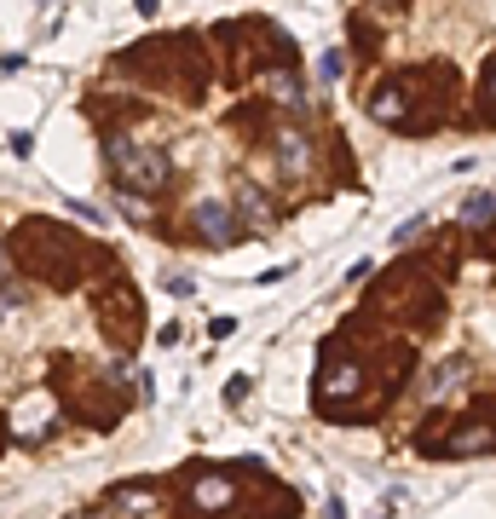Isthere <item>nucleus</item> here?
Masks as SVG:
<instances>
[{"mask_svg": "<svg viewBox=\"0 0 496 519\" xmlns=\"http://www.w3.org/2000/svg\"><path fill=\"white\" fill-rule=\"evenodd\" d=\"M110 168H116V179L127 185V191H139V196H156L162 185H168V156H162L156 144H139V139L110 144Z\"/></svg>", "mask_w": 496, "mask_h": 519, "instance_id": "obj_1", "label": "nucleus"}, {"mask_svg": "<svg viewBox=\"0 0 496 519\" xmlns=\"http://www.w3.org/2000/svg\"><path fill=\"white\" fill-rule=\"evenodd\" d=\"M191 219H196L202 243H237V226H231V208H226V202H196Z\"/></svg>", "mask_w": 496, "mask_h": 519, "instance_id": "obj_2", "label": "nucleus"}, {"mask_svg": "<svg viewBox=\"0 0 496 519\" xmlns=\"http://www.w3.org/2000/svg\"><path fill=\"white\" fill-rule=\"evenodd\" d=\"M231 496H237L231 479H196V485H191V503H196V508H226Z\"/></svg>", "mask_w": 496, "mask_h": 519, "instance_id": "obj_3", "label": "nucleus"}, {"mask_svg": "<svg viewBox=\"0 0 496 519\" xmlns=\"http://www.w3.org/2000/svg\"><path fill=\"white\" fill-rule=\"evenodd\" d=\"M370 116L375 122H404V116H410V99H404L398 87H387V92H375V99H370Z\"/></svg>", "mask_w": 496, "mask_h": 519, "instance_id": "obj_4", "label": "nucleus"}, {"mask_svg": "<svg viewBox=\"0 0 496 519\" xmlns=\"http://www.w3.org/2000/svg\"><path fill=\"white\" fill-rule=\"evenodd\" d=\"M491 444H496V433H491V428H468V433L445 439V456H473V450H491Z\"/></svg>", "mask_w": 496, "mask_h": 519, "instance_id": "obj_5", "label": "nucleus"}, {"mask_svg": "<svg viewBox=\"0 0 496 519\" xmlns=\"http://www.w3.org/2000/svg\"><path fill=\"white\" fill-rule=\"evenodd\" d=\"M318 393H323V398H335V393H358V369L335 364V369H329V376H323V387H318Z\"/></svg>", "mask_w": 496, "mask_h": 519, "instance_id": "obj_6", "label": "nucleus"}, {"mask_svg": "<svg viewBox=\"0 0 496 519\" xmlns=\"http://www.w3.org/2000/svg\"><path fill=\"white\" fill-rule=\"evenodd\" d=\"M237 219H243V226H266L271 208H266V202L254 196V191H237Z\"/></svg>", "mask_w": 496, "mask_h": 519, "instance_id": "obj_7", "label": "nucleus"}, {"mask_svg": "<svg viewBox=\"0 0 496 519\" xmlns=\"http://www.w3.org/2000/svg\"><path fill=\"white\" fill-rule=\"evenodd\" d=\"M278 144H283V151H278V156H283V174H301V168H306V139H301V133H283Z\"/></svg>", "mask_w": 496, "mask_h": 519, "instance_id": "obj_8", "label": "nucleus"}, {"mask_svg": "<svg viewBox=\"0 0 496 519\" xmlns=\"http://www.w3.org/2000/svg\"><path fill=\"white\" fill-rule=\"evenodd\" d=\"M266 87H271V92H278V104H289V110H295V104L306 99V92H301V81H295V76H266Z\"/></svg>", "mask_w": 496, "mask_h": 519, "instance_id": "obj_9", "label": "nucleus"}, {"mask_svg": "<svg viewBox=\"0 0 496 519\" xmlns=\"http://www.w3.org/2000/svg\"><path fill=\"white\" fill-rule=\"evenodd\" d=\"M116 508H156V491L151 485H127V491H116Z\"/></svg>", "mask_w": 496, "mask_h": 519, "instance_id": "obj_10", "label": "nucleus"}, {"mask_svg": "<svg viewBox=\"0 0 496 519\" xmlns=\"http://www.w3.org/2000/svg\"><path fill=\"white\" fill-rule=\"evenodd\" d=\"M462 214L473 219V226H480V219H496V196H473V202H468Z\"/></svg>", "mask_w": 496, "mask_h": 519, "instance_id": "obj_11", "label": "nucleus"}, {"mask_svg": "<svg viewBox=\"0 0 496 519\" xmlns=\"http://www.w3.org/2000/svg\"><path fill=\"white\" fill-rule=\"evenodd\" d=\"M456 387H462V369H456V364H450V369H438V381H433V393H438V398H445V393H456Z\"/></svg>", "mask_w": 496, "mask_h": 519, "instance_id": "obj_12", "label": "nucleus"}, {"mask_svg": "<svg viewBox=\"0 0 496 519\" xmlns=\"http://www.w3.org/2000/svg\"><path fill=\"white\" fill-rule=\"evenodd\" d=\"M485 99H496V69H491V76H485Z\"/></svg>", "mask_w": 496, "mask_h": 519, "instance_id": "obj_13", "label": "nucleus"}, {"mask_svg": "<svg viewBox=\"0 0 496 519\" xmlns=\"http://www.w3.org/2000/svg\"><path fill=\"white\" fill-rule=\"evenodd\" d=\"M87 519H99V514H87Z\"/></svg>", "mask_w": 496, "mask_h": 519, "instance_id": "obj_14", "label": "nucleus"}]
</instances>
